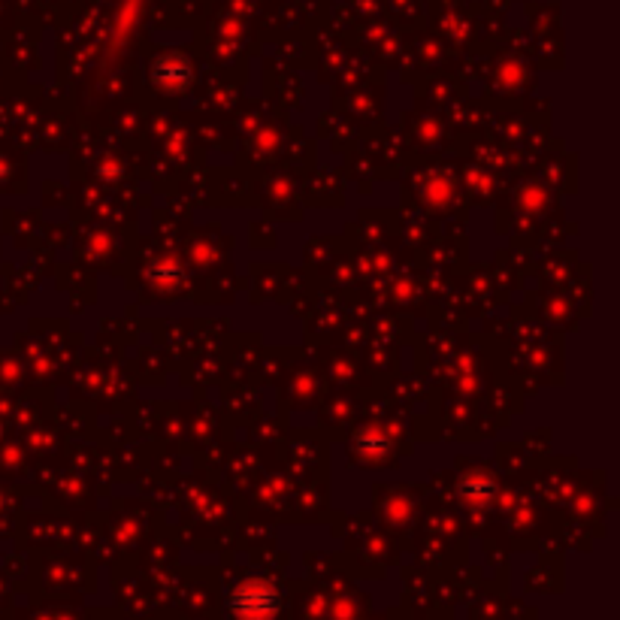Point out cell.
Masks as SVG:
<instances>
[{
	"label": "cell",
	"mask_w": 620,
	"mask_h": 620,
	"mask_svg": "<svg viewBox=\"0 0 620 620\" xmlns=\"http://www.w3.org/2000/svg\"><path fill=\"white\" fill-rule=\"evenodd\" d=\"M230 608L236 611V617L242 620H267L276 614L279 608V593L264 584V581H252V584H242L233 599H230Z\"/></svg>",
	"instance_id": "6da1fadb"
}]
</instances>
